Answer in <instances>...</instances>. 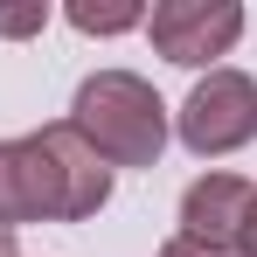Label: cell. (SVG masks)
<instances>
[{"mask_svg": "<svg viewBox=\"0 0 257 257\" xmlns=\"http://www.w3.org/2000/svg\"><path fill=\"white\" fill-rule=\"evenodd\" d=\"M257 209V181L243 174H202V181H188V195H181V243H195V250H243V222Z\"/></svg>", "mask_w": 257, "mask_h": 257, "instance_id": "obj_5", "label": "cell"}, {"mask_svg": "<svg viewBox=\"0 0 257 257\" xmlns=\"http://www.w3.org/2000/svg\"><path fill=\"white\" fill-rule=\"evenodd\" d=\"M70 132L84 139L104 167H153L167 153V104L160 90L132 70H97L77 84Z\"/></svg>", "mask_w": 257, "mask_h": 257, "instance_id": "obj_2", "label": "cell"}, {"mask_svg": "<svg viewBox=\"0 0 257 257\" xmlns=\"http://www.w3.org/2000/svg\"><path fill=\"white\" fill-rule=\"evenodd\" d=\"M111 202V167L63 125L0 139V229L28 222H84Z\"/></svg>", "mask_w": 257, "mask_h": 257, "instance_id": "obj_1", "label": "cell"}, {"mask_svg": "<svg viewBox=\"0 0 257 257\" xmlns=\"http://www.w3.org/2000/svg\"><path fill=\"white\" fill-rule=\"evenodd\" d=\"M243 257H257V209H250V222H243Z\"/></svg>", "mask_w": 257, "mask_h": 257, "instance_id": "obj_9", "label": "cell"}, {"mask_svg": "<svg viewBox=\"0 0 257 257\" xmlns=\"http://www.w3.org/2000/svg\"><path fill=\"white\" fill-rule=\"evenodd\" d=\"M0 257H21V250H14V229H0Z\"/></svg>", "mask_w": 257, "mask_h": 257, "instance_id": "obj_10", "label": "cell"}, {"mask_svg": "<svg viewBox=\"0 0 257 257\" xmlns=\"http://www.w3.org/2000/svg\"><path fill=\"white\" fill-rule=\"evenodd\" d=\"M49 28V0H21V7H0V35L21 42V35H42Z\"/></svg>", "mask_w": 257, "mask_h": 257, "instance_id": "obj_7", "label": "cell"}, {"mask_svg": "<svg viewBox=\"0 0 257 257\" xmlns=\"http://www.w3.org/2000/svg\"><path fill=\"white\" fill-rule=\"evenodd\" d=\"M70 28H77V35H125V28H146V7H139V0H104V7L77 0V7H70Z\"/></svg>", "mask_w": 257, "mask_h": 257, "instance_id": "obj_6", "label": "cell"}, {"mask_svg": "<svg viewBox=\"0 0 257 257\" xmlns=\"http://www.w3.org/2000/svg\"><path fill=\"white\" fill-rule=\"evenodd\" d=\"M146 35L181 70H215V56H229L243 35V7L236 0H160L146 7Z\"/></svg>", "mask_w": 257, "mask_h": 257, "instance_id": "obj_4", "label": "cell"}, {"mask_svg": "<svg viewBox=\"0 0 257 257\" xmlns=\"http://www.w3.org/2000/svg\"><path fill=\"white\" fill-rule=\"evenodd\" d=\"M160 257H215V250H195V243H181V236H167V243H160Z\"/></svg>", "mask_w": 257, "mask_h": 257, "instance_id": "obj_8", "label": "cell"}, {"mask_svg": "<svg viewBox=\"0 0 257 257\" xmlns=\"http://www.w3.org/2000/svg\"><path fill=\"white\" fill-rule=\"evenodd\" d=\"M174 132L202 160H222V153L250 146L257 139V77H243V70H202L195 90L181 97V111H174Z\"/></svg>", "mask_w": 257, "mask_h": 257, "instance_id": "obj_3", "label": "cell"}]
</instances>
